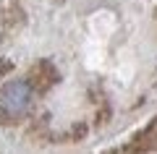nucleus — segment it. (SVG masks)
<instances>
[{"instance_id":"f257e3e1","label":"nucleus","mask_w":157,"mask_h":154,"mask_svg":"<svg viewBox=\"0 0 157 154\" xmlns=\"http://www.w3.org/2000/svg\"><path fill=\"white\" fill-rule=\"evenodd\" d=\"M32 107V86L26 81H11L0 89V115L6 120H21Z\"/></svg>"},{"instance_id":"f03ea898","label":"nucleus","mask_w":157,"mask_h":154,"mask_svg":"<svg viewBox=\"0 0 157 154\" xmlns=\"http://www.w3.org/2000/svg\"><path fill=\"white\" fill-rule=\"evenodd\" d=\"M149 136H152V144H157V123L149 128Z\"/></svg>"}]
</instances>
